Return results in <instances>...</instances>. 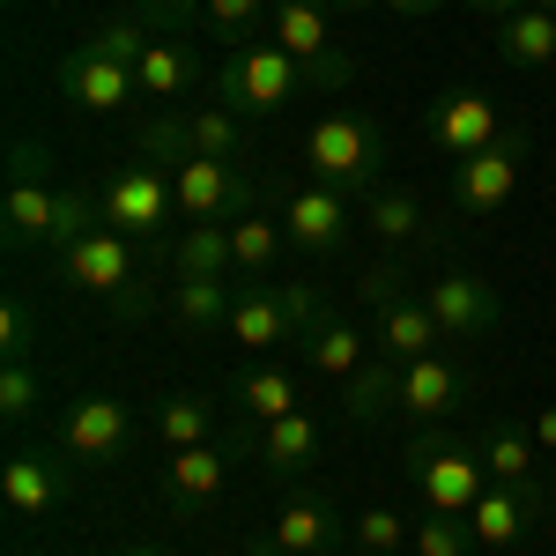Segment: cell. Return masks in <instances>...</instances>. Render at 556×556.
<instances>
[{"mask_svg":"<svg viewBox=\"0 0 556 556\" xmlns=\"http://www.w3.org/2000/svg\"><path fill=\"white\" fill-rule=\"evenodd\" d=\"M52 275L67 282V290H83V298H104L119 319H141L149 304H156V282L172 275L164 260H141L134 253V238H119V230H83L67 253H52Z\"/></svg>","mask_w":556,"mask_h":556,"instance_id":"obj_1","label":"cell"},{"mask_svg":"<svg viewBox=\"0 0 556 556\" xmlns=\"http://www.w3.org/2000/svg\"><path fill=\"white\" fill-rule=\"evenodd\" d=\"M8 253H67L83 230H97V193H52L45 178H8Z\"/></svg>","mask_w":556,"mask_h":556,"instance_id":"obj_2","label":"cell"},{"mask_svg":"<svg viewBox=\"0 0 556 556\" xmlns=\"http://www.w3.org/2000/svg\"><path fill=\"white\" fill-rule=\"evenodd\" d=\"M408 482H416V497H424V513H475V497L490 490V468H482V445L460 438V430H424L408 453Z\"/></svg>","mask_w":556,"mask_h":556,"instance_id":"obj_3","label":"cell"},{"mask_svg":"<svg viewBox=\"0 0 556 556\" xmlns=\"http://www.w3.org/2000/svg\"><path fill=\"white\" fill-rule=\"evenodd\" d=\"M304 172L334 193H371L386 172V127L364 112H327L319 127L304 134Z\"/></svg>","mask_w":556,"mask_h":556,"instance_id":"obj_4","label":"cell"},{"mask_svg":"<svg viewBox=\"0 0 556 556\" xmlns=\"http://www.w3.org/2000/svg\"><path fill=\"white\" fill-rule=\"evenodd\" d=\"M304 67L282 52V45H238L223 67H215V104H230L238 119H267V112H282V104H298L304 97Z\"/></svg>","mask_w":556,"mask_h":556,"instance_id":"obj_5","label":"cell"},{"mask_svg":"<svg viewBox=\"0 0 556 556\" xmlns=\"http://www.w3.org/2000/svg\"><path fill=\"white\" fill-rule=\"evenodd\" d=\"M97 215H104V230H119L134 245H172V215H178V193H172V172H156V164H127V172H112L97 186Z\"/></svg>","mask_w":556,"mask_h":556,"instance_id":"obj_6","label":"cell"},{"mask_svg":"<svg viewBox=\"0 0 556 556\" xmlns=\"http://www.w3.org/2000/svg\"><path fill=\"white\" fill-rule=\"evenodd\" d=\"M267 38L282 45L290 60L304 67V83L319 89V97H342L356 83V60H349L342 45H334V23H327V0H275V15H267Z\"/></svg>","mask_w":556,"mask_h":556,"instance_id":"obj_7","label":"cell"},{"mask_svg":"<svg viewBox=\"0 0 556 556\" xmlns=\"http://www.w3.org/2000/svg\"><path fill=\"white\" fill-rule=\"evenodd\" d=\"M319 327V298L304 290V282H245L238 290V304H230V342L245 349V356H267V349H282V342H298V334H312Z\"/></svg>","mask_w":556,"mask_h":556,"instance_id":"obj_8","label":"cell"},{"mask_svg":"<svg viewBox=\"0 0 556 556\" xmlns=\"http://www.w3.org/2000/svg\"><path fill=\"white\" fill-rule=\"evenodd\" d=\"M519 178H527V127H519V134L505 127L490 149H475V156L453 164V208L482 223V215H497L519 193Z\"/></svg>","mask_w":556,"mask_h":556,"instance_id":"obj_9","label":"cell"},{"mask_svg":"<svg viewBox=\"0 0 556 556\" xmlns=\"http://www.w3.org/2000/svg\"><path fill=\"white\" fill-rule=\"evenodd\" d=\"M172 193H178V215L186 223H238L253 215V178L223 156H186L172 172Z\"/></svg>","mask_w":556,"mask_h":556,"instance_id":"obj_10","label":"cell"},{"mask_svg":"<svg viewBox=\"0 0 556 556\" xmlns=\"http://www.w3.org/2000/svg\"><path fill=\"white\" fill-rule=\"evenodd\" d=\"M52 83H60V97H67L75 112H97V119H112V112L141 104V83H134V67L104 60L97 45H75V52L52 67Z\"/></svg>","mask_w":556,"mask_h":556,"instance_id":"obj_11","label":"cell"},{"mask_svg":"<svg viewBox=\"0 0 556 556\" xmlns=\"http://www.w3.org/2000/svg\"><path fill=\"white\" fill-rule=\"evenodd\" d=\"M127 438H134V416H127V401H112V393H83L60 416V453L83 460V468H112L127 453Z\"/></svg>","mask_w":556,"mask_h":556,"instance_id":"obj_12","label":"cell"},{"mask_svg":"<svg viewBox=\"0 0 556 556\" xmlns=\"http://www.w3.org/2000/svg\"><path fill=\"white\" fill-rule=\"evenodd\" d=\"M424 304H430V319L445 327V342H475V334H490L505 319V298L482 275H468V267H445L438 282H424Z\"/></svg>","mask_w":556,"mask_h":556,"instance_id":"obj_13","label":"cell"},{"mask_svg":"<svg viewBox=\"0 0 556 556\" xmlns=\"http://www.w3.org/2000/svg\"><path fill=\"white\" fill-rule=\"evenodd\" d=\"M424 134H430V149L438 156H475V149H490L497 134H505V112L482 97V89H445L438 104H430V119H424Z\"/></svg>","mask_w":556,"mask_h":556,"instance_id":"obj_14","label":"cell"},{"mask_svg":"<svg viewBox=\"0 0 556 556\" xmlns=\"http://www.w3.org/2000/svg\"><path fill=\"white\" fill-rule=\"evenodd\" d=\"M534 519H549V497H542L534 482H490V490L475 497L468 527H475L482 549H519V542L534 534Z\"/></svg>","mask_w":556,"mask_h":556,"instance_id":"obj_15","label":"cell"},{"mask_svg":"<svg viewBox=\"0 0 556 556\" xmlns=\"http://www.w3.org/2000/svg\"><path fill=\"white\" fill-rule=\"evenodd\" d=\"M282 238L298 245V253H342L349 245V193H334V186H304V193H290L282 201Z\"/></svg>","mask_w":556,"mask_h":556,"instance_id":"obj_16","label":"cell"},{"mask_svg":"<svg viewBox=\"0 0 556 556\" xmlns=\"http://www.w3.org/2000/svg\"><path fill=\"white\" fill-rule=\"evenodd\" d=\"M230 453H253L267 475H304L319 453H327V430L312 424V416H275V424H260L253 438H230Z\"/></svg>","mask_w":556,"mask_h":556,"instance_id":"obj_17","label":"cell"},{"mask_svg":"<svg viewBox=\"0 0 556 556\" xmlns=\"http://www.w3.org/2000/svg\"><path fill=\"white\" fill-rule=\"evenodd\" d=\"M230 482V445H186L164 460V505L172 513H208Z\"/></svg>","mask_w":556,"mask_h":556,"instance_id":"obj_18","label":"cell"},{"mask_svg":"<svg viewBox=\"0 0 556 556\" xmlns=\"http://www.w3.org/2000/svg\"><path fill=\"white\" fill-rule=\"evenodd\" d=\"M468 393H475V379L445 356V349H438V356H416V364H401V408H408V416H424V424L453 416Z\"/></svg>","mask_w":556,"mask_h":556,"instance_id":"obj_19","label":"cell"},{"mask_svg":"<svg viewBox=\"0 0 556 556\" xmlns=\"http://www.w3.org/2000/svg\"><path fill=\"white\" fill-rule=\"evenodd\" d=\"M134 83H141V97H149V104H178L186 89L201 83V52L178 38V30H156V38H149V52L134 60Z\"/></svg>","mask_w":556,"mask_h":556,"instance_id":"obj_20","label":"cell"},{"mask_svg":"<svg viewBox=\"0 0 556 556\" xmlns=\"http://www.w3.org/2000/svg\"><path fill=\"white\" fill-rule=\"evenodd\" d=\"M60 497H67V468H60L52 453H15V460L0 468V505L15 519H45Z\"/></svg>","mask_w":556,"mask_h":556,"instance_id":"obj_21","label":"cell"},{"mask_svg":"<svg viewBox=\"0 0 556 556\" xmlns=\"http://www.w3.org/2000/svg\"><path fill=\"white\" fill-rule=\"evenodd\" d=\"M438 349H445V327L430 319L424 290H416V298L379 304V356H386V364H416V356H438Z\"/></svg>","mask_w":556,"mask_h":556,"instance_id":"obj_22","label":"cell"},{"mask_svg":"<svg viewBox=\"0 0 556 556\" xmlns=\"http://www.w3.org/2000/svg\"><path fill=\"white\" fill-rule=\"evenodd\" d=\"M334 534H342V513H334L327 497H290V505L275 513V527H267V542L282 556H319Z\"/></svg>","mask_w":556,"mask_h":556,"instance_id":"obj_23","label":"cell"},{"mask_svg":"<svg viewBox=\"0 0 556 556\" xmlns=\"http://www.w3.org/2000/svg\"><path fill=\"white\" fill-rule=\"evenodd\" d=\"M230 282L223 275H186V282H172V319L186 327V334H223L230 327Z\"/></svg>","mask_w":556,"mask_h":556,"instance_id":"obj_24","label":"cell"},{"mask_svg":"<svg viewBox=\"0 0 556 556\" xmlns=\"http://www.w3.org/2000/svg\"><path fill=\"white\" fill-rule=\"evenodd\" d=\"M497 60L505 67H556V15L549 8H519L497 23Z\"/></svg>","mask_w":556,"mask_h":556,"instance_id":"obj_25","label":"cell"},{"mask_svg":"<svg viewBox=\"0 0 556 556\" xmlns=\"http://www.w3.org/2000/svg\"><path fill=\"white\" fill-rule=\"evenodd\" d=\"M393 408H401V364L371 356L356 379H342V416L349 424H379V416H393Z\"/></svg>","mask_w":556,"mask_h":556,"instance_id":"obj_26","label":"cell"},{"mask_svg":"<svg viewBox=\"0 0 556 556\" xmlns=\"http://www.w3.org/2000/svg\"><path fill=\"white\" fill-rule=\"evenodd\" d=\"M156 445H164V453L215 445V401L208 393H172V401H156Z\"/></svg>","mask_w":556,"mask_h":556,"instance_id":"obj_27","label":"cell"},{"mask_svg":"<svg viewBox=\"0 0 556 556\" xmlns=\"http://www.w3.org/2000/svg\"><path fill=\"white\" fill-rule=\"evenodd\" d=\"M282 223H267V215H238L230 223V275H245V282H267L275 275V260H282Z\"/></svg>","mask_w":556,"mask_h":556,"instance_id":"obj_28","label":"cell"},{"mask_svg":"<svg viewBox=\"0 0 556 556\" xmlns=\"http://www.w3.org/2000/svg\"><path fill=\"white\" fill-rule=\"evenodd\" d=\"M304 356H312V371H319V379H334V386L356 379V371L371 364V356H364V334H356L349 319H319V327L304 334Z\"/></svg>","mask_w":556,"mask_h":556,"instance_id":"obj_29","label":"cell"},{"mask_svg":"<svg viewBox=\"0 0 556 556\" xmlns=\"http://www.w3.org/2000/svg\"><path fill=\"white\" fill-rule=\"evenodd\" d=\"M230 401L253 416V424H275V416H298L304 401H298V379L282 371V364H253L245 379L230 386Z\"/></svg>","mask_w":556,"mask_h":556,"instance_id":"obj_30","label":"cell"},{"mask_svg":"<svg viewBox=\"0 0 556 556\" xmlns=\"http://www.w3.org/2000/svg\"><path fill=\"white\" fill-rule=\"evenodd\" d=\"M186 275H230V223H186L172 238V282Z\"/></svg>","mask_w":556,"mask_h":556,"instance_id":"obj_31","label":"cell"},{"mask_svg":"<svg viewBox=\"0 0 556 556\" xmlns=\"http://www.w3.org/2000/svg\"><path fill=\"white\" fill-rule=\"evenodd\" d=\"M134 149H141L149 164L178 172V164L193 156V112H186V104H164V112H149V119L134 127Z\"/></svg>","mask_w":556,"mask_h":556,"instance_id":"obj_32","label":"cell"},{"mask_svg":"<svg viewBox=\"0 0 556 556\" xmlns=\"http://www.w3.org/2000/svg\"><path fill=\"white\" fill-rule=\"evenodd\" d=\"M534 430H519V424H490L482 430V468H490V482H527L534 475Z\"/></svg>","mask_w":556,"mask_h":556,"instance_id":"obj_33","label":"cell"},{"mask_svg":"<svg viewBox=\"0 0 556 556\" xmlns=\"http://www.w3.org/2000/svg\"><path fill=\"white\" fill-rule=\"evenodd\" d=\"M349 542H356V556H401L416 534L401 527V513H393V505H364V513L349 519Z\"/></svg>","mask_w":556,"mask_h":556,"instance_id":"obj_34","label":"cell"},{"mask_svg":"<svg viewBox=\"0 0 556 556\" xmlns=\"http://www.w3.org/2000/svg\"><path fill=\"white\" fill-rule=\"evenodd\" d=\"M238 149H245V119H238L230 104H201V112H193V156H223V164H230Z\"/></svg>","mask_w":556,"mask_h":556,"instance_id":"obj_35","label":"cell"},{"mask_svg":"<svg viewBox=\"0 0 556 556\" xmlns=\"http://www.w3.org/2000/svg\"><path fill=\"white\" fill-rule=\"evenodd\" d=\"M416 556H475L482 542H475V527L460 513H430V519H416V542H408Z\"/></svg>","mask_w":556,"mask_h":556,"instance_id":"obj_36","label":"cell"},{"mask_svg":"<svg viewBox=\"0 0 556 556\" xmlns=\"http://www.w3.org/2000/svg\"><path fill=\"white\" fill-rule=\"evenodd\" d=\"M364 223L379 230L386 245H408V238L424 230V208H416V193H371V208H364Z\"/></svg>","mask_w":556,"mask_h":556,"instance_id":"obj_37","label":"cell"},{"mask_svg":"<svg viewBox=\"0 0 556 556\" xmlns=\"http://www.w3.org/2000/svg\"><path fill=\"white\" fill-rule=\"evenodd\" d=\"M201 15H208V30L223 45H245L260 23L275 15V8H267V0H201Z\"/></svg>","mask_w":556,"mask_h":556,"instance_id":"obj_38","label":"cell"},{"mask_svg":"<svg viewBox=\"0 0 556 556\" xmlns=\"http://www.w3.org/2000/svg\"><path fill=\"white\" fill-rule=\"evenodd\" d=\"M30 349H38V312L15 290V298L0 304V356H8V364H30Z\"/></svg>","mask_w":556,"mask_h":556,"instance_id":"obj_39","label":"cell"},{"mask_svg":"<svg viewBox=\"0 0 556 556\" xmlns=\"http://www.w3.org/2000/svg\"><path fill=\"white\" fill-rule=\"evenodd\" d=\"M38 408V371L30 364H0V424H23Z\"/></svg>","mask_w":556,"mask_h":556,"instance_id":"obj_40","label":"cell"},{"mask_svg":"<svg viewBox=\"0 0 556 556\" xmlns=\"http://www.w3.org/2000/svg\"><path fill=\"white\" fill-rule=\"evenodd\" d=\"M149 38H156V30H141V23H104V30H97V52H104V60H119V67H134V60H141V52H149Z\"/></svg>","mask_w":556,"mask_h":556,"instance_id":"obj_41","label":"cell"},{"mask_svg":"<svg viewBox=\"0 0 556 556\" xmlns=\"http://www.w3.org/2000/svg\"><path fill=\"white\" fill-rule=\"evenodd\" d=\"M356 298L371 304V312L393 304V298H408V290H401V267H393V260H371V267H364V282H356Z\"/></svg>","mask_w":556,"mask_h":556,"instance_id":"obj_42","label":"cell"},{"mask_svg":"<svg viewBox=\"0 0 556 556\" xmlns=\"http://www.w3.org/2000/svg\"><path fill=\"white\" fill-rule=\"evenodd\" d=\"M527 430H534L542 453H556V401H549V408H534V424H527Z\"/></svg>","mask_w":556,"mask_h":556,"instance_id":"obj_43","label":"cell"},{"mask_svg":"<svg viewBox=\"0 0 556 556\" xmlns=\"http://www.w3.org/2000/svg\"><path fill=\"white\" fill-rule=\"evenodd\" d=\"M141 8H149V15H156V23H186V15H193V0H141Z\"/></svg>","mask_w":556,"mask_h":556,"instance_id":"obj_44","label":"cell"},{"mask_svg":"<svg viewBox=\"0 0 556 556\" xmlns=\"http://www.w3.org/2000/svg\"><path fill=\"white\" fill-rule=\"evenodd\" d=\"M460 8H475V15H490V23H505V15H519L527 0H460Z\"/></svg>","mask_w":556,"mask_h":556,"instance_id":"obj_45","label":"cell"},{"mask_svg":"<svg viewBox=\"0 0 556 556\" xmlns=\"http://www.w3.org/2000/svg\"><path fill=\"white\" fill-rule=\"evenodd\" d=\"M393 15H438V8H453V0H386Z\"/></svg>","mask_w":556,"mask_h":556,"instance_id":"obj_46","label":"cell"},{"mask_svg":"<svg viewBox=\"0 0 556 556\" xmlns=\"http://www.w3.org/2000/svg\"><path fill=\"white\" fill-rule=\"evenodd\" d=\"M334 8H342V15H356V8H386V0H334Z\"/></svg>","mask_w":556,"mask_h":556,"instance_id":"obj_47","label":"cell"},{"mask_svg":"<svg viewBox=\"0 0 556 556\" xmlns=\"http://www.w3.org/2000/svg\"><path fill=\"white\" fill-rule=\"evenodd\" d=\"M245 556H282V549H275V542H253V549H245Z\"/></svg>","mask_w":556,"mask_h":556,"instance_id":"obj_48","label":"cell"},{"mask_svg":"<svg viewBox=\"0 0 556 556\" xmlns=\"http://www.w3.org/2000/svg\"><path fill=\"white\" fill-rule=\"evenodd\" d=\"M127 556H172V549H127Z\"/></svg>","mask_w":556,"mask_h":556,"instance_id":"obj_49","label":"cell"},{"mask_svg":"<svg viewBox=\"0 0 556 556\" xmlns=\"http://www.w3.org/2000/svg\"><path fill=\"white\" fill-rule=\"evenodd\" d=\"M527 8H549V15H556V0H527Z\"/></svg>","mask_w":556,"mask_h":556,"instance_id":"obj_50","label":"cell"},{"mask_svg":"<svg viewBox=\"0 0 556 556\" xmlns=\"http://www.w3.org/2000/svg\"><path fill=\"white\" fill-rule=\"evenodd\" d=\"M8 556H38V549H8Z\"/></svg>","mask_w":556,"mask_h":556,"instance_id":"obj_51","label":"cell"},{"mask_svg":"<svg viewBox=\"0 0 556 556\" xmlns=\"http://www.w3.org/2000/svg\"><path fill=\"white\" fill-rule=\"evenodd\" d=\"M549 519H556V490H549Z\"/></svg>","mask_w":556,"mask_h":556,"instance_id":"obj_52","label":"cell"},{"mask_svg":"<svg viewBox=\"0 0 556 556\" xmlns=\"http://www.w3.org/2000/svg\"><path fill=\"white\" fill-rule=\"evenodd\" d=\"M8 8H15V0H8Z\"/></svg>","mask_w":556,"mask_h":556,"instance_id":"obj_53","label":"cell"}]
</instances>
